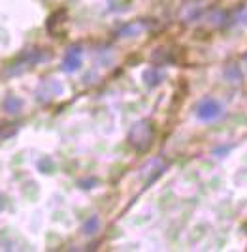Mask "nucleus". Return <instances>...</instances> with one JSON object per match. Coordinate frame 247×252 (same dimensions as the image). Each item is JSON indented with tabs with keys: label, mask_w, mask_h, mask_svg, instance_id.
<instances>
[{
	"label": "nucleus",
	"mask_w": 247,
	"mask_h": 252,
	"mask_svg": "<svg viewBox=\"0 0 247 252\" xmlns=\"http://www.w3.org/2000/svg\"><path fill=\"white\" fill-rule=\"evenodd\" d=\"M4 209V200H2V198H0V211Z\"/></svg>",
	"instance_id": "dca6fc26"
},
{
	"label": "nucleus",
	"mask_w": 247,
	"mask_h": 252,
	"mask_svg": "<svg viewBox=\"0 0 247 252\" xmlns=\"http://www.w3.org/2000/svg\"><path fill=\"white\" fill-rule=\"evenodd\" d=\"M206 8V0H185L179 8V19L183 23H193L202 17Z\"/></svg>",
	"instance_id": "7ed1b4c3"
},
{
	"label": "nucleus",
	"mask_w": 247,
	"mask_h": 252,
	"mask_svg": "<svg viewBox=\"0 0 247 252\" xmlns=\"http://www.w3.org/2000/svg\"><path fill=\"white\" fill-rule=\"evenodd\" d=\"M151 141H153V126H151L149 121L141 119V121H136L134 125L130 126L129 143L136 149V151H145V149H149Z\"/></svg>",
	"instance_id": "f257e3e1"
},
{
	"label": "nucleus",
	"mask_w": 247,
	"mask_h": 252,
	"mask_svg": "<svg viewBox=\"0 0 247 252\" xmlns=\"http://www.w3.org/2000/svg\"><path fill=\"white\" fill-rule=\"evenodd\" d=\"M65 19H66V11H65V10L55 11L53 15L49 17V23H47V29H49V32L53 31L55 25H59V29L63 31V27H65Z\"/></svg>",
	"instance_id": "f8f14e48"
},
{
	"label": "nucleus",
	"mask_w": 247,
	"mask_h": 252,
	"mask_svg": "<svg viewBox=\"0 0 247 252\" xmlns=\"http://www.w3.org/2000/svg\"><path fill=\"white\" fill-rule=\"evenodd\" d=\"M225 113V107L219 100L215 98H204L196 104V109H194V115L198 121L202 123H212V121H217L219 117H223Z\"/></svg>",
	"instance_id": "f03ea898"
},
{
	"label": "nucleus",
	"mask_w": 247,
	"mask_h": 252,
	"mask_svg": "<svg viewBox=\"0 0 247 252\" xmlns=\"http://www.w3.org/2000/svg\"><path fill=\"white\" fill-rule=\"evenodd\" d=\"M143 83L147 85L149 89H153V87H159L161 85V81L164 79V75H162V72H159V68H147L145 72H143Z\"/></svg>",
	"instance_id": "6e6552de"
},
{
	"label": "nucleus",
	"mask_w": 247,
	"mask_h": 252,
	"mask_svg": "<svg viewBox=\"0 0 247 252\" xmlns=\"http://www.w3.org/2000/svg\"><path fill=\"white\" fill-rule=\"evenodd\" d=\"M81 59H83V49H81V45H72V47H68V51H66L65 59H63V72L66 74H74L77 72L79 68H81Z\"/></svg>",
	"instance_id": "20e7f679"
},
{
	"label": "nucleus",
	"mask_w": 247,
	"mask_h": 252,
	"mask_svg": "<svg viewBox=\"0 0 247 252\" xmlns=\"http://www.w3.org/2000/svg\"><path fill=\"white\" fill-rule=\"evenodd\" d=\"M225 79L232 85L242 83V72H240V68L236 64H228L225 68Z\"/></svg>",
	"instance_id": "9d476101"
},
{
	"label": "nucleus",
	"mask_w": 247,
	"mask_h": 252,
	"mask_svg": "<svg viewBox=\"0 0 247 252\" xmlns=\"http://www.w3.org/2000/svg\"><path fill=\"white\" fill-rule=\"evenodd\" d=\"M226 11L223 10H212L208 11L204 17H202V23H204L206 29H221V27H225L226 23Z\"/></svg>",
	"instance_id": "0eeeda50"
},
{
	"label": "nucleus",
	"mask_w": 247,
	"mask_h": 252,
	"mask_svg": "<svg viewBox=\"0 0 247 252\" xmlns=\"http://www.w3.org/2000/svg\"><path fill=\"white\" fill-rule=\"evenodd\" d=\"M98 230H100V219H98L97 215L89 217V219L83 222V228H81V231H83L85 235H95Z\"/></svg>",
	"instance_id": "9b49d317"
},
{
	"label": "nucleus",
	"mask_w": 247,
	"mask_h": 252,
	"mask_svg": "<svg viewBox=\"0 0 247 252\" xmlns=\"http://www.w3.org/2000/svg\"><path fill=\"white\" fill-rule=\"evenodd\" d=\"M38 168L42 169L43 173H51V171L55 169V164L51 158H42V160L38 162Z\"/></svg>",
	"instance_id": "ddd939ff"
},
{
	"label": "nucleus",
	"mask_w": 247,
	"mask_h": 252,
	"mask_svg": "<svg viewBox=\"0 0 247 252\" xmlns=\"http://www.w3.org/2000/svg\"><path fill=\"white\" fill-rule=\"evenodd\" d=\"M17 132V125L11 126V130H8V125H6V128H0V137L2 136H13Z\"/></svg>",
	"instance_id": "2eb2a0df"
},
{
	"label": "nucleus",
	"mask_w": 247,
	"mask_h": 252,
	"mask_svg": "<svg viewBox=\"0 0 247 252\" xmlns=\"http://www.w3.org/2000/svg\"><path fill=\"white\" fill-rule=\"evenodd\" d=\"M61 93H63V85L59 83L57 79H49V81H43L36 96H38L40 102H47L55 96H59Z\"/></svg>",
	"instance_id": "423d86ee"
},
{
	"label": "nucleus",
	"mask_w": 247,
	"mask_h": 252,
	"mask_svg": "<svg viewBox=\"0 0 247 252\" xmlns=\"http://www.w3.org/2000/svg\"><path fill=\"white\" fill-rule=\"evenodd\" d=\"M23 107V102L17 98V96H8L6 100H4V111L6 113H10V115H15V113H19Z\"/></svg>",
	"instance_id": "1a4fd4ad"
},
{
	"label": "nucleus",
	"mask_w": 247,
	"mask_h": 252,
	"mask_svg": "<svg viewBox=\"0 0 247 252\" xmlns=\"http://www.w3.org/2000/svg\"><path fill=\"white\" fill-rule=\"evenodd\" d=\"M151 29V23L147 21H132V23H127V25H123L121 29L117 31V36L119 38H136V36H140L143 32H147Z\"/></svg>",
	"instance_id": "39448f33"
},
{
	"label": "nucleus",
	"mask_w": 247,
	"mask_h": 252,
	"mask_svg": "<svg viewBox=\"0 0 247 252\" xmlns=\"http://www.w3.org/2000/svg\"><path fill=\"white\" fill-rule=\"evenodd\" d=\"M244 63H246V66H247V53H246V57H244Z\"/></svg>",
	"instance_id": "f3484780"
},
{
	"label": "nucleus",
	"mask_w": 247,
	"mask_h": 252,
	"mask_svg": "<svg viewBox=\"0 0 247 252\" xmlns=\"http://www.w3.org/2000/svg\"><path fill=\"white\" fill-rule=\"evenodd\" d=\"M236 21L242 23V25H247V4L242 8V10H238L236 13Z\"/></svg>",
	"instance_id": "4468645a"
}]
</instances>
